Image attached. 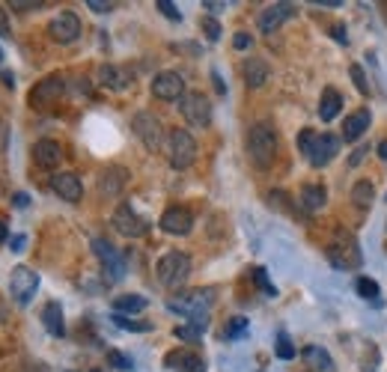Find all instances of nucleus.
<instances>
[{"mask_svg":"<svg viewBox=\"0 0 387 372\" xmlns=\"http://www.w3.org/2000/svg\"><path fill=\"white\" fill-rule=\"evenodd\" d=\"M278 149H280L278 131H274L268 122H253L250 131H248V155H250V161L257 164L259 170H268V167L278 161Z\"/></svg>","mask_w":387,"mask_h":372,"instance_id":"obj_1","label":"nucleus"},{"mask_svg":"<svg viewBox=\"0 0 387 372\" xmlns=\"http://www.w3.org/2000/svg\"><path fill=\"white\" fill-rule=\"evenodd\" d=\"M298 152H301L313 167H325V164L334 161V155L340 152V137L331 131L319 134L313 128H304L298 134Z\"/></svg>","mask_w":387,"mask_h":372,"instance_id":"obj_2","label":"nucleus"},{"mask_svg":"<svg viewBox=\"0 0 387 372\" xmlns=\"http://www.w3.org/2000/svg\"><path fill=\"white\" fill-rule=\"evenodd\" d=\"M155 277H158V283L164 289H182L188 283V277H191V256L182 253V251H170L158 259V265H155Z\"/></svg>","mask_w":387,"mask_h":372,"instance_id":"obj_3","label":"nucleus"},{"mask_svg":"<svg viewBox=\"0 0 387 372\" xmlns=\"http://www.w3.org/2000/svg\"><path fill=\"white\" fill-rule=\"evenodd\" d=\"M328 262L340 268V271H349V268H361L363 256H361V247H358V239L355 235H349L346 230H337L334 241H331V247L325 251Z\"/></svg>","mask_w":387,"mask_h":372,"instance_id":"obj_4","label":"nucleus"},{"mask_svg":"<svg viewBox=\"0 0 387 372\" xmlns=\"http://www.w3.org/2000/svg\"><path fill=\"white\" fill-rule=\"evenodd\" d=\"M164 149H167L170 167H176V170H188V167L194 164V158H197V140H194L191 131L173 128L167 134V143H164Z\"/></svg>","mask_w":387,"mask_h":372,"instance_id":"obj_5","label":"nucleus"},{"mask_svg":"<svg viewBox=\"0 0 387 372\" xmlns=\"http://www.w3.org/2000/svg\"><path fill=\"white\" fill-rule=\"evenodd\" d=\"M131 131H135V137L146 146L149 152H158L164 143V126H161V119L149 114V110H140V114H135V119H131Z\"/></svg>","mask_w":387,"mask_h":372,"instance_id":"obj_6","label":"nucleus"},{"mask_svg":"<svg viewBox=\"0 0 387 372\" xmlns=\"http://www.w3.org/2000/svg\"><path fill=\"white\" fill-rule=\"evenodd\" d=\"M63 93H66V77L63 75H48L30 89L27 101H30V107H36V110H48L63 98Z\"/></svg>","mask_w":387,"mask_h":372,"instance_id":"obj_7","label":"nucleus"},{"mask_svg":"<svg viewBox=\"0 0 387 372\" xmlns=\"http://www.w3.org/2000/svg\"><path fill=\"white\" fill-rule=\"evenodd\" d=\"M179 110H182L188 126H194V128L212 126V101H208L203 93H185L179 101Z\"/></svg>","mask_w":387,"mask_h":372,"instance_id":"obj_8","label":"nucleus"},{"mask_svg":"<svg viewBox=\"0 0 387 372\" xmlns=\"http://www.w3.org/2000/svg\"><path fill=\"white\" fill-rule=\"evenodd\" d=\"M93 253L98 256V262H102V271H105L107 283H119V280L126 277V259L119 256V251L107 239H96Z\"/></svg>","mask_w":387,"mask_h":372,"instance_id":"obj_9","label":"nucleus"},{"mask_svg":"<svg viewBox=\"0 0 387 372\" xmlns=\"http://www.w3.org/2000/svg\"><path fill=\"white\" fill-rule=\"evenodd\" d=\"M110 223H114V230L119 235H126V239H140V235L149 232V221L140 218L131 202H119L116 211H114V221H110Z\"/></svg>","mask_w":387,"mask_h":372,"instance_id":"obj_10","label":"nucleus"},{"mask_svg":"<svg viewBox=\"0 0 387 372\" xmlns=\"http://www.w3.org/2000/svg\"><path fill=\"white\" fill-rule=\"evenodd\" d=\"M36 289H39V274L33 268L27 265L13 268V274H9V295H13L15 304H30Z\"/></svg>","mask_w":387,"mask_h":372,"instance_id":"obj_11","label":"nucleus"},{"mask_svg":"<svg viewBox=\"0 0 387 372\" xmlns=\"http://www.w3.org/2000/svg\"><path fill=\"white\" fill-rule=\"evenodd\" d=\"M152 96L161 98V101H182L185 77L179 72H158L152 77Z\"/></svg>","mask_w":387,"mask_h":372,"instance_id":"obj_12","label":"nucleus"},{"mask_svg":"<svg viewBox=\"0 0 387 372\" xmlns=\"http://www.w3.org/2000/svg\"><path fill=\"white\" fill-rule=\"evenodd\" d=\"M48 33H51L54 42L69 45V42H75L77 36H81V18H77L75 13H60L57 18H51Z\"/></svg>","mask_w":387,"mask_h":372,"instance_id":"obj_13","label":"nucleus"},{"mask_svg":"<svg viewBox=\"0 0 387 372\" xmlns=\"http://www.w3.org/2000/svg\"><path fill=\"white\" fill-rule=\"evenodd\" d=\"M158 227L167 232V235H188V232L194 230V215H191L188 209H182V206H170V209L161 215Z\"/></svg>","mask_w":387,"mask_h":372,"instance_id":"obj_14","label":"nucleus"},{"mask_svg":"<svg viewBox=\"0 0 387 372\" xmlns=\"http://www.w3.org/2000/svg\"><path fill=\"white\" fill-rule=\"evenodd\" d=\"M295 15V3H271V6H265L259 18H257V27L259 33H274L283 21H289Z\"/></svg>","mask_w":387,"mask_h":372,"instance_id":"obj_15","label":"nucleus"},{"mask_svg":"<svg viewBox=\"0 0 387 372\" xmlns=\"http://www.w3.org/2000/svg\"><path fill=\"white\" fill-rule=\"evenodd\" d=\"M128 182V170L126 167H105L102 176H98V194L102 197H119L123 194V188Z\"/></svg>","mask_w":387,"mask_h":372,"instance_id":"obj_16","label":"nucleus"},{"mask_svg":"<svg viewBox=\"0 0 387 372\" xmlns=\"http://www.w3.org/2000/svg\"><path fill=\"white\" fill-rule=\"evenodd\" d=\"M51 191L66 202H81V197H84V185L75 173H57L51 179Z\"/></svg>","mask_w":387,"mask_h":372,"instance_id":"obj_17","label":"nucleus"},{"mask_svg":"<svg viewBox=\"0 0 387 372\" xmlns=\"http://www.w3.org/2000/svg\"><path fill=\"white\" fill-rule=\"evenodd\" d=\"M33 161H36L42 170H54L63 161V146L57 140H36L33 143Z\"/></svg>","mask_w":387,"mask_h":372,"instance_id":"obj_18","label":"nucleus"},{"mask_svg":"<svg viewBox=\"0 0 387 372\" xmlns=\"http://www.w3.org/2000/svg\"><path fill=\"white\" fill-rule=\"evenodd\" d=\"M164 364H167V369H173V372H206L203 357L194 355V352H188V348L170 352L167 357H164Z\"/></svg>","mask_w":387,"mask_h":372,"instance_id":"obj_19","label":"nucleus"},{"mask_svg":"<svg viewBox=\"0 0 387 372\" xmlns=\"http://www.w3.org/2000/svg\"><path fill=\"white\" fill-rule=\"evenodd\" d=\"M241 77H245V84L250 89H259L271 77V69H268V63H265L262 57H248L245 66H241Z\"/></svg>","mask_w":387,"mask_h":372,"instance_id":"obj_20","label":"nucleus"},{"mask_svg":"<svg viewBox=\"0 0 387 372\" xmlns=\"http://www.w3.org/2000/svg\"><path fill=\"white\" fill-rule=\"evenodd\" d=\"M298 202H301V209L304 211H322L325 209V202H328V188L325 185H304L301 188V194H298Z\"/></svg>","mask_w":387,"mask_h":372,"instance_id":"obj_21","label":"nucleus"},{"mask_svg":"<svg viewBox=\"0 0 387 372\" xmlns=\"http://www.w3.org/2000/svg\"><path fill=\"white\" fill-rule=\"evenodd\" d=\"M370 122H372L370 107L355 110V114H351L346 122H342V137H346L349 143H351V140H361V137H363V131L370 128Z\"/></svg>","mask_w":387,"mask_h":372,"instance_id":"obj_22","label":"nucleus"},{"mask_svg":"<svg viewBox=\"0 0 387 372\" xmlns=\"http://www.w3.org/2000/svg\"><path fill=\"white\" fill-rule=\"evenodd\" d=\"M98 84L107 87V89H126L131 84V77H128V72L119 69V66L102 63V66H98Z\"/></svg>","mask_w":387,"mask_h":372,"instance_id":"obj_23","label":"nucleus"},{"mask_svg":"<svg viewBox=\"0 0 387 372\" xmlns=\"http://www.w3.org/2000/svg\"><path fill=\"white\" fill-rule=\"evenodd\" d=\"M340 110H342V96L337 93L334 87H325L322 98H319V119L331 122V119H337Z\"/></svg>","mask_w":387,"mask_h":372,"instance_id":"obj_24","label":"nucleus"},{"mask_svg":"<svg viewBox=\"0 0 387 372\" xmlns=\"http://www.w3.org/2000/svg\"><path fill=\"white\" fill-rule=\"evenodd\" d=\"M42 325L51 336H63L66 334V322H63V307L57 301H48L45 310H42Z\"/></svg>","mask_w":387,"mask_h":372,"instance_id":"obj_25","label":"nucleus"},{"mask_svg":"<svg viewBox=\"0 0 387 372\" xmlns=\"http://www.w3.org/2000/svg\"><path fill=\"white\" fill-rule=\"evenodd\" d=\"M375 200V188L372 182H367V179H361V182H355V188H351V202H355L358 209H370Z\"/></svg>","mask_w":387,"mask_h":372,"instance_id":"obj_26","label":"nucleus"},{"mask_svg":"<svg viewBox=\"0 0 387 372\" xmlns=\"http://www.w3.org/2000/svg\"><path fill=\"white\" fill-rule=\"evenodd\" d=\"M301 357L307 360V364L310 366H316V369H331V366H334V360H331V355L325 352V348H319V345H307L304 348V352H301Z\"/></svg>","mask_w":387,"mask_h":372,"instance_id":"obj_27","label":"nucleus"},{"mask_svg":"<svg viewBox=\"0 0 387 372\" xmlns=\"http://www.w3.org/2000/svg\"><path fill=\"white\" fill-rule=\"evenodd\" d=\"M140 310H146V298L143 295H119L114 301V313H140Z\"/></svg>","mask_w":387,"mask_h":372,"instance_id":"obj_28","label":"nucleus"},{"mask_svg":"<svg viewBox=\"0 0 387 372\" xmlns=\"http://www.w3.org/2000/svg\"><path fill=\"white\" fill-rule=\"evenodd\" d=\"M114 319V325L116 328H123V331H137V334H146L152 325H146V322H135V319H128V315H123V313H114L110 315Z\"/></svg>","mask_w":387,"mask_h":372,"instance_id":"obj_29","label":"nucleus"},{"mask_svg":"<svg viewBox=\"0 0 387 372\" xmlns=\"http://www.w3.org/2000/svg\"><path fill=\"white\" fill-rule=\"evenodd\" d=\"M355 289H358V295H361L363 301H379V283H375V280H370V277H358Z\"/></svg>","mask_w":387,"mask_h":372,"instance_id":"obj_30","label":"nucleus"},{"mask_svg":"<svg viewBox=\"0 0 387 372\" xmlns=\"http://www.w3.org/2000/svg\"><path fill=\"white\" fill-rule=\"evenodd\" d=\"M274 352H278V357H280V360H292V357H295V345H292V340H289V334H286V331H280V334H278V343H274Z\"/></svg>","mask_w":387,"mask_h":372,"instance_id":"obj_31","label":"nucleus"},{"mask_svg":"<svg viewBox=\"0 0 387 372\" xmlns=\"http://www.w3.org/2000/svg\"><path fill=\"white\" fill-rule=\"evenodd\" d=\"M245 334H248V319H245V315H236V319H229L227 331H224L227 340H238V336H245Z\"/></svg>","mask_w":387,"mask_h":372,"instance_id":"obj_32","label":"nucleus"},{"mask_svg":"<svg viewBox=\"0 0 387 372\" xmlns=\"http://www.w3.org/2000/svg\"><path fill=\"white\" fill-rule=\"evenodd\" d=\"M349 75H351V81H355V89L361 96H370V84H367V75H363V69L358 63H351L349 66Z\"/></svg>","mask_w":387,"mask_h":372,"instance_id":"obj_33","label":"nucleus"},{"mask_svg":"<svg viewBox=\"0 0 387 372\" xmlns=\"http://www.w3.org/2000/svg\"><path fill=\"white\" fill-rule=\"evenodd\" d=\"M253 280H257V286H259V289H262L268 298H274V295H278V289H274V283L268 280V271H265V268H253Z\"/></svg>","mask_w":387,"mask_h":372,"instance_id":"obj_34","label":"nucleus"},{"mask_svg":"<svg viewBox=\"0 0 387 372\" xmlns=\"http://www.w3.org/2000/svg\"><path fill=\"white\" fill-rule=\"evenodd\" d=\"M179 340L185 343H200V336H203V328H197V325H179V328L173 331Z\"/></svg>","mask_w":387,"mask_h":372,"instance_id":"obj_35","label":"nucleus"},{"mask_svg":"<svg viewBox=\"0 0 387 372\" xmlns=\"http://www.w3.org/2000/svg\"><path fill=\"white\" fill-rule=\"evenodd\" d=\"M200 27H203V33H206L208 42H218V39H220V24H218L212 15H206V18L200 21Z\"/></svg>","mask_w":387,"mask_h":372,"instance_id":"obj_36","label":"nucleus"},{"mask_svg":"<svg viewBox=\"0 0 387 372\" xmlns=\"http://www.w3.org/2000/svg\"><path fill=\"white\" fill-rule=\"evenodd\" d=\"M107 364H110V366H116V369H123V372L135 369V364H131V357H126L123 352H107Z\"/></svg>","mask_w":387,"mask_h":372,"instance_id":"obj_37","label":"nucleus"},{"mask_svg":"<svg viewBox=\"0 0 387 372\" xmlns=\"http://www.w3.org/2000/svg\"><path fill=\"white\" fill-rule=\"evenodd\" d=\"M45 3H42V0H9V9H15V13H36V9H42Z\"/></svg>","mask_w":387,"mask_h":372,"instance_id":"obj_38","label":"nucleus"},{"mask_svg":"<svg viewBox=\"0 0 387 372\" xmlns=\"http://www.w3.org/2000/svg\"><path fill=\"white\" fill-rule=\"evenodd\" d=\"M155 6L161 9V15H164V18H170V21H182V13L176 9V3H170V0H158Z\"/></svg>","mask_w":387,"mask_h":372,"instance_id":"obj_39","label":"nucleus"},{"mask_svg":"<svg viewBox=\"0 0 387 372\" xmlns=\"http://www.w3.org/2000/svg\"><path fill=\"white\" fill-rule=\"evenodd\" d=\"M250 45H253V36H250V33H245V30L232 36V48H236V51H248Z\"/></svg>","mask_w":387,"mask_h":372,"instance_id":"obj_40","label":"nucleus"},{"mask_svg":"<svg viewBox=\"0 0 387 372\" xmlns=\"http://www.w3.org/2000/svg\"><path fill=\"white\" fill-rule=\"evenodd\" d=\"M13 36V27H9V15H6V9L0 6V39H9Z\"/></svg>","mask_w":387,"mask_h":372,"instance_id":"obj_41","label":"nucleus"},{"mask_svg":"<svg viewBox=\"0 0 387 372\" xmlns=\"http://www.w3.org/2000/svg\"><path fill=\"white\" fill-rule=\"evenodd\" d=\"M86 9H93V13H98V15H105V13H110L114 9V3H102V0H86Z\"/></svg>","mask_w":387,"mask_h":372,"instance_id":"obj_42","label":"nucleus"},{"mask_svg":"<svg viewBox=\"0 0 387 372\" xmlns=\"http://www.w3.org/2000/svg\"><path fill=\"white\" fill-rule=\"evenodd\" d=\"M24 244H27V235H13V239H9V251L21 253V251H24Z\"/></svg>","mask_w":387,"mask_h":372,"instance_id":"obj_43","label":"nucleus"},{"mask_svg":"<svg viewBox=\"0 0 387 372\" xmlns=\"http://www.w3.org/2000/svg\"><path fill=\"white\" fill-rule=\"evenodd\" d=\"M13 206L15 209H27L30 206V197L24 194V191H18V194H13Z\"/></svg>","mask_w":387,"mask_h":372,"instance_id":"obj_44","label":"nucleus"},{"mask_svg":"<svg viewBox=\"0 0 387 372\" xmlns=\"http://www.w3.org/2000/svg\"><path fill=\"white\" fill-rule=\"evenodd\" d=\"M203 9H208L212 15H218V13H224V9H227V3H215V0H203Z\"/></svg>","mask_w":387,"mask_h":372,"instance_id":"obj_45","label":"nucleus"},{"mask_svg":"<svg viewBox=\"0 0 387 372\" xmlns=\"http://www.w3.org/2000/svg\"><path fill=\"white\" fill-rule=\"evenodd\" d=\"M6 143H9V126H6L3 119H0V152L6 149Z\"/></svg>","mask_w":387,"mask_h":372,"instance_id":"obj_46","label":"nucleus"},{"mask_svg":"<svg viewBox=\"0 0 387 372\" xmlns=\"http://www.w3.org/2000/svg\"><path fill=\"white\" fill-rule=\"evenodd\" d=\"M367 152H370V149H367V146H361V149H358L355 155H351V161H349V167H358V164L363 161V155H367Z\"/></svg>","mask_w":387,"mask_h":372,"instance_id":"obj_47","label":"nucleus"},{"mask_svg":"<svg viewBox=\"0 0 387 372\" xmlns=\"http://www.w3.org/2000/svg\"><path fill=\"white\" fill-rule=\"evenodd\" d=\"M212 81H215V89H218V93H227V84L220 81V75H218V72H212Z\"/></svg>","mask_w":387,"mask_h":372,"instance_id":"obj_48","label":"nucleus"},{"mask_svg":"<svg viewBox=\"0 0 387 372\" xmlns=\"http://www.w3.org/2000/svg\"><path fill=\"white\" fill-rule=\"evenodd\" d=\"M0 77H3V84H6L9 89H13V87H15V77H13V72H3V75H0Z\"/></svg>","mask_w":387,"mask_h":372,"instance_id":"obj_49","label":"nucleus"},{"mask_svg":"<svg viewBox=\"0 0 387 372\" xmlns=\"http://www.w3.org/2000/svg\"><path fill=\"white\" fill-rule=\"evenodd\" d=\"M334 39H337V42H346V33H342V24H334Z\"/></svg>","mask_w":387,"mask_h":372,"instance_id":"obj_50","label":"nucleus"},{"mask_svg":"<svg viewBox=\"0 0 387 372\" xmlns=\"http://www.w3.org/2000/svg\"><path fill=\"white\" fill-rule=\"evenodd\" d=\"M9 239V227H6V223L3 221H0V244H3Z\"/></svg>","mask_w":387,"mask_h":372,"instance_id":"obj_51","label":"nucleus"},{"mask_svg":"<svg viewBox=\"0 0 387 372\" xmlns=\"http://www.w3.org/2000/svg\"><path fill=\"white\" fill-rule=\"evenodd\" d=\"M379 158H381V161H387V140L379 143Z\"/></svg>","mask_w":387,"mask_h":372,"instance_id":"obj_52","label":"nucleus"},{"mask_svg":"<svg viewBox=\"0 0 387 372\" xmlns=\"http://www.w3.org/2000/svg\"><path fill=\"white\" fill-rule=\"evenodd\" d=\"M0 60H3V51H0Z\"/></svg>","mask_w":387,"mask_h":372,"instance_id":"obj_53","label":"nucleus"}]
</instances>
